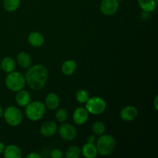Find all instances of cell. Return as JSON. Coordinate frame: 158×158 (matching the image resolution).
<instances>
[{"label": "cell", "mask_w": 158, "mask_h": 158, "mask_svg": "<svg viewBox=\"0 0 158 158\" xmlns=\"http://www.w3.org/2000/svg\"><path fill=\"white\" fill-rule=\"evenodd\" d=\"M49 77V73L46 66L36 64L29 66L26 73V83L30 89L38 91L43 89Z\"/></svg>", "instance_id": "obj_1"}, {"label": "cell", "mask_w": 158, "mask_h": 158, "mask_svg": "<svg viewBox=\"0 0 158 158\" xmlns=\"http://www.w3.org/2000/svg\"><path fill=\"white\" fill-rule=\"evenodd\" d=\"M46 106L40 101L30 102L25 109L26 117L32 121H38L41 120L46 114Z\"/></svg>", "instance_id": "obj_2"}, {"label": "cell", "mask_w": 158, "mask_h": 158, "mask_svg": "<svg viewBox=\"0 0 158 158\" xmlns=\"http://www.w3.org/2000/svg\"><path fill=\"white\" fill-rule=\"evenodd\" d=\"M97 148L98 154L102 156H108L112 154L116 148V140L110 134H102L97 140Z\"/></svg>", "instance_id": "obj_3"}, {"label": "cell", "mask_w": 158, "mask_h": 158, "mask_svg": "<svg viewBox=\"0 0 158 158\" xmlns=\"http://www.w3.org/2000/svg\"><path fill=\"white\" fill-rule=\"evenodd\" d=\"M6 85L12 92H18L26 86V79L20 73L12 71L8 73L6 77Z\"/></svg>", "instance_id": "obj_4"}, {"label": "cell", "mask_w": 158, "mask_h": 158, "mask_svg": "<svg viewBox=\"0 0 158 158\" xmlns=\"http://www.w3.org/2000/svg\"><path fill=\"white\" fill-rule=\"evenodd\" d=\"M5 120L12 127H17L23 121V114L18 107L15 106H8L3 113Z\"/></svg>", "instance_id": "obj_5"}, {"label": "cell", "mask_w": 158, "mask_h": 158, "mask_svg": "<svg viewBox=\"0 0 158 158\" xmlns=\"http://www.w3.org/2000/svg\"><path fill=\"white\" fill-rule=\"evenodd\" d=\"M106 108V103L103 98L99 97H93L86 103V109L89 114L94 115H100L103 114Z\"/></svg>", "instance_id": "obj_6"}, {"label": "cell", "mask_w": 158, "mask_h": 158, "mask_svg": "<svg viewBox=\"0 0 158 158\" xmlns=\"http://www.w3.org/2000/svg\"><path fill=\"white\" fill-rule=\"evenodd\" d=\"M59 134L63 140L66 141H72L77 137V131L72 124L65 123L60 125L59 127Z\"/></svg>", "instance_id": "obj_7"}, {"label": "cell", "mask_w": 158, "mask_h": 158, "mask_svg": "<svg viewBox=\"0 0 158 158\" xmlns=\"http://www.w3.org/2000/svg\"><path fill=\"white\" fill-rule=\"evenodd\" d=\"M119 9V2L117 0H103L100 4V12L105 15H113Z\"/></svg>", "instance_id": "obj_8"}, {"label": "cell", "mask_w": 158, "mask_h": 158, "mask_svg": "<svg viewBox=\"0 0 158 158\" xmlns=\"http://www.w3.org/2000/svg\"><path fill=\"white\" fill-rule=\"evenodd\" d=\"M88 118H89V112L86 107H80L77 108L73 113V119L76 124L77 125H83L86 123Z\"/></svg>", "instance_id": "obj_9"}, {"label": "cell", "mask_w": 158, "mask_h": 158, "mask_svg": "<svg viewBox=\"0 0 158 158\" xmlns=\"http://www.w3.org/2000/svg\"><path fill=\"white\" fill-rule=\"evenodd\" d=\"M138 115V110L134 106H127L120 111V117L123 120L130 122L136 119Z\"/></svg>", "instance_id": "obj_10"}, {"label": "cell", "mask_w": 158, "mask_h": 158, "mask_svg": "<svg viewBox=\"0 0 158 158\" xmlns=\"http://www.w3.org/2000/svg\"><path fill=\"white\" fill-rule=\"evenodd\" d=\"M57 131V125L53 121H46L40 127V134L46 137H50L55 135Z\"/></svg>", "instance_id": "obj_11"}, {"label": "cell", "mask_w": 158, "mask_h": 158, "mask_svg": "<svg viewBox=\"0 0 158 158\" xmlns=\"http://www.w3.org/2000/svg\"><path fill=\"white\" fill-rule=\"evenodd\" d=\"M3 153H4V157L6 158H21L23 156L21 149L15 144L6 146Z\"/></svg>", "instance_id": "obj_12"}, {"label": "cell", "mask_w": 158, "mask_h": 158, "mask_svg": "<svg viewBox=\"0 0 158 158\" xmlns=\"http://www.w3.org/2000/svg\"><path fill=\"white\" fill-rule=\"evenodd\" d=\"M60 105V98L55 93H50L45 99V106L50 110L57 109Z\"/></svg>", "instance_id": "obj_13"}, {"label": "cell", "mask_w": 158, "mask_h": 158, "mask_svg": "<svg viewBox=\"0 0 158 158\" xmlns=\"http://www.w3.org/2000/svg\"><path fill=\"white\" fill-rule=\"evenodd\" d=\"M81 154L86 158H95L98 155V151L95 143H86L82 148Z\"/></svg>", "instance_id": "obj_14"}, {"label": "cell", "mask_w": 158, "mask_h": 158, "mask_svg": "<svg viewBox=\"0 0 158 158\" xmlns=\"http://www.w3.org/2000/svg\"><path fill=\"white\" fill-rule=\"evenodd\" d=\"M28 41L31 46L34 47H40L45 43V39L43 35L39 32H32L29 35Z\"/></svg>", "instance_id": "obj_15"}, {"label": "cell", "mask_w": 158, "mask_h": 158, "mask_svg": "<svg viewBox=\"0 0 158 158\" xmlns=\"http://www.w3.org/2000/svg\"><path fill=\"white\" fill-rule=\"evenodd\" d=\"M31 97L30 94L28 91L21 90L16 92V95H15V101L20 106H26L29 103H30Z\"/></svg>", "instance_id": "obj_16"}, {"label": "cell", "mask_w": 158, "mask_h": 158, "mask_svg": "<svg viewBox=\"0 0 158 158\" xmlns=\"http://www.w3.org/2000/svg\"><path fill=\"white\" fill-rule=\"evenodd\" d=\"M17 63L20 67L23 69H27L32 64V59L31 56L26 52H21L17 56Z\"/></svg>", "instance_id": "obj_17"}, {"label": "cell", "mask_w": 158, "mask_h": 158, "mask_svg": "<svg viewBox=\"0 0 158 158\" xmlns=\"http://www.w3.org/2000/svg\"><path fill=\"white\" fill-rule=\"evenodd\" d=\"M77 64L74 60H69L65 61L62 65V72L66 76H70L76 71Z\"/></svg>", "instance_id": "obj_18"}, {"label": "cell", "mask_w": 158, "mask_h": 158, "mask_svg": "<svg viewBox=\"0 0 158 158\" xmlns=\"http://www.w3.org/2000/svg\"><path fill=\"white\" fill-rule=\"evenodd\" d=\"M1 66L2 69L4 72L7 73H9L14 71L15 68V60H13L11 57H5V58L2 59L1 62Z\"/></svg>", "instance_id": "obj_19"}, {"label": "cell", "mask_w": 158, "mask_h": 158, "mask_svg": "<svg viewBox=\"0 0 158 158\" xmlns=\"http://www.w3.org/2000/svg\"><path fill=\"white\" fill-rule=\"evenodd\" d=\"M138 4L144 12H151L155 9L157 2L156 0H138Z\"/></svg>", "instance_id": "obj_20"}, {"label": "cell", "mask_w": 158, "mask_h": 158, "mask_svg": "<svg viewBox=\"0 0 158 158\" xmlns=\"http://www.w3.org/2000/svg\"><path fill=\"white\" fill-rule=\"evenodd\" d=\"M21 0H3V7L7 12H15L19 8Z\"/></svg>", "instance_id": "obj_21"}, {"label": "cell", "mask_w": 158, "mask_h": 158, "mask_svg": "<svg viewBox=\"0 0 158 158\" xmlns=\"http://www.w3.org/2000/svg\"><path fill=\"white\" fill-rule=\"evenodd\" d=\"M76 99L80 103H86L89 99V94L85 89H80L76 93Z\"/></svg>", "instance_id": "obj_22"}, {"label": "cell", "mask_w": 158, "mask_h": 158, "mask_svg": "<svg viewBox=\"0 0 158 158\" xmlns=\"http://www.w3.org/2000/svg\"><path fill=\"white\" fill-rule=\"evenodd\" d=\"M81 154V150L77 146H71L69 148L66 153V157L67 158H78Z\"/></svg>", "instance_id": "obj_23"}, {"label": "cell", "mask_w": 158, "mask_h": 158, "mask_svg": "<svg viewBox=\"0 0 158 158\" xmlns=\"http://www.w3.org/2000/svg\"><path fill=\"white\" fill-rule=\"evenodd\" d=\"M92 131L96 135H102L105 132V125L101 121H96L93 124Z\"/></svg>", "instance_id": "obj_24"}, {"label": "cell", "mask_w": 158, "mask_h": 158, "mask_svg": "<svg viewBox=\"0 0 158 158\" xmlns=\"http://www.w3.org/2000/svg\"><path fill=\"white\" fill-rule=\"evenodd\" d=\"M56 118L60 123L65 122L68 118L67 110L64 108H60V109L57 110L56 113Z\"/></svg>", "instance_id": "obj_25"}, {"label": "cell", "mask_w": 158, "mask_h": 158, "mask_svg": "<svg viewBox=\"0 0 158 158\" xmlns=\"http://www.w3.org/2000/svg\"><path fill=\"white\" fill-rule=\"evenodd\" d=\"M63 157V153L60 149H54L51 152V157L52 158H62Z\"/></svg>", "instance_id": "obj_26"}, {"label": "cell", "mask_w": 158, "mask_h": 158, "mask_svg": "<svg viewBox=\"0 0 158 158\" xmlns=\"http://www.w3.org/2000/svg\"><path fill=\"white\" fill-rule=\"evenodd\" d=\"M26 157L27 158H41V155H40L39 154H37V153H35V152H32L30 153V154H28L27 156H26Z\"/></svg>", "instance_id": "obj_27"}, {"label": "cell", "mask_w": 158, "mask_h": 158, "mask_svg": "<svg viewBox=\"0 0 158 158\" xmlns=\"http://www.w3.org/2000/svg\"><path fill=\"white\" fill-rule=\"evenodd\" d=\"M96 142V138H95V136L94 135H90L87 138V143H95Z\"/></svg>", "instance_id": "obj_28"}, {"label": "cell", "mask_w": 158, "mask_h": 158, "mask_svg": "<svg viewBox=\"0 0 158 158\" xmlns=\"http://www.w3.org/2000/svg\"><path fill=\"white\" fill-rule=\"evenodd\" d=\"M5 148H6V145L4 144V143L2 142H0V154H2L3 151H4Z\"/></svg>", "instance_id": "obj_29"}, {"label": "cell", "mask_w": 158, "mask_h": 158, "mask_svg": "<svg viewBox=\"0 0 158 158\" xmlns=\"http://www.w3.org/2000/svg\"><path fill=\"white\" fill-rule=\"evenodd\" d=\"M157 100H158V97H155V99H154V108H155L156 110H158V105H157Z\"/></svg>", "instance_id": "obj_30"}, {"label": "cell", "mask_w": 158, "mask_h": 158, "mask_svg": "<svg viewBox=\"0 0 158 158\" xmlns=\"http://www.w3.org/2000/svg\"><path fill=\"white\" fill-rule=\"evenodd\" d=\"M3 113H4V111H3L2 107L0 106V118H1L2 117H3Z\"/></svg>", "instance_id": "obj_31"}, {"label": "cell", "mask_w": 158, "mask_h": 158, "mask_svg": "<svg viewBox=\"0 0 158 158\" xmlns=\"http://www.w3.org/2000/svg\"><path fill=\"white\" fill-rule=\"evenodd\" d=\"M118 2H121V1H123V0H117Z\"/></svg>", "instance_id": "obj_32"}]
</instances>
